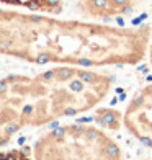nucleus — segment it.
Listing matches in <instances>:
<instances>
[{
	"mask_svg": "<svg viewBox=\"0 0 152 160\" xmlns=\"http://www.w3.org/2000/svg\"><path fill=\"white\" fill-rule=\"evenodd\" d=\"M144 28L137 31L110 30L95 25L79 23H53L41 15L13 17L0 10V51L18 49L34 51L38 54H49L51 61L57 54H77V51H90L98 59H116L141 52L146 42Z\"/></svg>",
	"mask_w": 152,
	"mask_h": 160,
	"instance_id": "obj_1",
	"label": "nucleus"
},
{
	"mask_svg": "<svg viewBox=\"0 0 152 160\" xmlns=\"http://www.w3.org/2000/svg\"><path fill=\"white\" fill-rule=\"evenodd\" d=\"M85 10L93 17H101L103 23H110L111 17H128L134 10V0H85Z\"/></svg>",
	"mask_w": 152,
	"mask_h": 160,
	"instance_id": "obj_2",
	"label": "nucleus"
},
{
	"mask_svg": "<svg viewBox=\"0 0 152 160\" xmlns=\"http://www.w3.org/2000/svg\"><path fill=\"white\" fill-rule=\"evenodd\" d=\"M118 113H114V111H105L103 114H101V119L105 121V124L106 126H116V122H118Z\"/></svg>",
	"mask_w": 152,
	"mask_h": 160,
	"instance_id": "obj_3",
	"label": "nucleus"
},
{
	"mask_svg": "<svg viewBox=\"0 0 152 160\" xmlns=\"http://www.w3.org/2000/svg\"><path fill=\"white\" fill-rule=\"evenodd\" d=\"M56 75L61 80H67V78H70L72 75H74V70H72L70 67H61V69L56 70Z\"/></svg>",
	"mask_w": 152,
	"mask_h": 160,
	"instance_id": "obj_4",
	"label": "nucleus"
},
{
	"mask_svg": "<svg viewBox=\"0 0 152 160\" xmlns=\"http://www.w3.org/2000/svg\"><path fill=\"white\" fill-rule=\"evenodd\" d=\"M79 78H82L85 83H93L97 80V75L95 74H92V72H79Z\"/></svg>",
	"mask_w": 152,
	"mask_h": 160,
	"instance_id": "obj_5",
	"label": "nucleus"
},
{
	"mask_svg": "<svg viewBox=\"0 0 152 160\" xmlns=\"http://www.w3.org/2000/svg\"><path fill=\"white\" fill-rule=\"evenodd\" d=\"M84 80L82 78H75V80H72V82L69 83V88L72 92H82L84 90Z\"/></svg>",
	"mask_w": 152,
	"mask_h": 160,
	"instance_id": "obj_6",
	"label": "nucleus"
},
{
	"mask_svg": "<svg viewBox=\"0 0 152 160\" xmlns=\"http://www.w3.org/2000/svg\"><path fill=\"white\" fill-rule=\"evenodd\" d=\"M105 152H106L110 157H118V155H119V149H118L116 144H108L106 147H105Z\"/></svg>",
	"mask_w": 152,
	"mask_h": 160,
	"instance_id": "obj_7",
	"label": "nucleus"
},
{
	"mask_svg": "<svg viewBox=\"0 0 152 160\" xmlns=\"http://www.w3.org/2000/svg\"><path fill=\"white\" fill-rule=\"evenodd\" d=\"M34 61L38 62V64H41V65H43V64H48V62H51V56L43 52V54H38V56H36V57H34Z\"/></svg>",
	"mask_w": 152,
	"mask_h": 160,
	"instance_id": "obj_8",
	"label": "nucleus"
},
{
	"mask_svg": "<svg viewBox=\"0 0 152 160\" xmlns=\"http://www.w3.org/2000/svg\"><path fill=\"white\" fill-rule=\"evenodd\" d=\"M64 134H66V128H56L54 131H53V136L56 137V139H62L64 137Z\"/></svg>",
	"mask_w": 152,
	"mask_h": 160,
	"instance_id": "obj_9",
	"label": "nucleus"
},
{
	"mask_svg": "<svg viewBox=\"0 0 152 160\" xmlns=\"http://www.w3.org/2000/svg\"><path fill=\"white\" fill-rule=\"evenodd\" d=\"M97 136H98V132L95 129H87L85 131V137H87V139H95Z\"/></svg>",
	"mask_w": 152,
	"mask_h": 160,
	"instance_id": "obj_10",
	"label": "nucleus"
},
{
	"mask_svg": "<svg viewBox=\"0 0 152 160\" xmlns=\"http://www.w3.org/2000/svg\"><path fill=\"white\" fill-rule=\"evenodd\" d=\"M56 77V70H48L43 74V80H53Z\"/></svg>",
	"mask_w": 152,
	"mask_h": 160,
	"instance_id": "obj_11",
	"label": "nucleus"
},
{
	"mask_svg": "<svg viewBox=\"0 0 152 160\" xmlns=\"http://www.w3.org/2000/svg\"><path fill=\"white\" fill-rule=\"evenodd\" d=\"M5 131H7V134H15L17 131H18V126L17 124H8Z\"/></svg>",
	"mask_w": 152,
	"mask_h": 160,
	"instance_id": "obj_12",
	"label": "nucleus"
},
{
	"mask_svg": "<svg viewBox=\"0 0 152 160\" xmlns=\"http://www.w3.org/2000/svg\"><path fill=\"white\" fill-rule=\"evenodd\" d=\"M7 87H8V80H0V93L7 92Z\"/></svg>",
	"mask_w": 152,
	"mask_h": 160,
	"instance_id": "obj_13",
	"label": "nucleus"
},
{
	"mask_svg": "<svg viewBox=\"0 0 152 160\" xmlns=\"http://www.w3.org/2000/svg\"><path fill=\"white\" fill-rule=\"evenodd\" d=\"M72 129H74L77 134H85V131H87L85 128H80V124H79V122H77V126H72Z\"/></svg>",
	"mask_w": 152,
	"mask_h": 160,
	"instance_id": "obj_14",
	"label": "nucleus"
},
{
	"mask_svg": "<svg viewBox=\"0 0 152 160\" xmlns=\"http://www.w3.org/2000/svg\"><path fill=\"white\" fill-rule=\"evenodd\" d=\"M141 144L147 145V147H152V139H149V137H141Z\"/></svg>",
	"mask_w": 152,
	"mask_h": 160,
	"instance_id": "obj_15",
	"label": "nucleus"
},
{
	"mask_svg": "<svg viewBox=\"0 0 152 160\" xmlns=\"http://www.w3.org/2000/svg\"><path fill=\"white\" fill-rule=\"evenodd\" d=\"M142 103H144V97H142V95H139V97L134 98V106H141Z\"/></svg>",
	"mask_w": 152,
	"mask_h": 160,
	"instance_id": "obj_16",
	"label": "nucleus"
},
{
	"mask_svg": "<svg viewBox=\"0 0 152 160\" xmlns=\"http://www.w3.org/2000/svg\"><path fill=\"white\" fill-rule=\"evenodd\" d=\"M64 114L66 116H74V114H77V110H74V108H67V110L64 111Z\"/></svg>",
	"mask_w": 152,
	"mask_h": 160,
	"instance_id": "obj_17",
	"label": "nucleus"
},
{
	"mask_svg": "<svg viewBox=\"0 0 152 160\" xmlns=\"http://www.w3.org/2000/svg\"><path fill=\"white\" fill-rule=\"evenodd\" d=\"M93 119H95V118H79L77 122H79V124H84V122H92Z\"/></svg>",
	"mask_w": 152,
	"mask_h": 160,
	"instance_id": "obj_18",
	"label": "nucleus"
},
{
	"mask_svg": "<svg viewBox=\"0 0 152 160\" xmlns=\"http://www.w3.org/2000/svg\"><path fill=\"white\" fill-rule=\"evenodd\" d=\"M31 113H33V106L31 105H26L23 108V114H31Z\"/></svg>",
	"mask_w": 152,
	"mask_h": 160,
	"instance_id": "obj_19",
	"label": "nucleus"
},
{
	"mask_svg": "<svg viewBox=\"0 0 152 160\" xmlns=\"http://www.w3.org/2000/svg\"><path fill=\"white\" fill-rule=\"evenodd\" d=\"M56 128H59V122H57V121H53V122H49V129H56Z\"/></svg>",
	"mask_w": 152,
	"mask_h": 160,
	"instance_id": "obj_20",
	"label": "nucleus"
},
{
	"mask_svg": "<svg viewBox=\"0 0 152 160\" xmlns=\"http://www.w3.org/2000/svg\"><path fill=\"white\" fill-rule=\"evenodd\" d=\"M17 142H18L20 145H23V144L26 142V137H25V136H21V137H18V141H17Z\"/></svg>",
	"mask_w": 152,
	"mask_h": 160,
	"instance_id": "obj_21",
	"label": "nucleus"
},
{
	"mask_svg": "<svg viewBox=\"0 0 152 160\" xmlns=\"http://www.w3.org/2000/svg\"><path fill=\"white\" fill-rule=\"evenodd\" d=\"M30 155V149L28 147H23V157H28Z\"/></svg>",
	"mask_w": 152,
	"mask_h": 160,
	"instance_id": "obj_22",
	"label": "nucleus"
},
{
	"mask_svg": "<svg viewBox=\"0 0 152 160\" xmlns=\"http://www.w3.org/2000/svg\"><path fill=\"white\" fill-rule=\"evenodd\" d=\"M126 100V93L123 92V93H119V101H124Z\"/></svg>",
	"mask_w": 152,
	"mask_h": 160,
	"instance_id": "obj_23",
	"label": "nucleus"
},
{
	"mask_svg": "<svg viewBox=\"0 0 152 160\" xmlns=\"http://www.w3.org/2000/svg\"><path fill=\"white\" fill-rule=\"evenodd\" d=\"M118 101H119V98H113V100L110 101V105H111V106H114V105L118 103Z\"/></svg>",
	"mask_w": 152,
	"mask_h": 160,
	"instance_id": "obj_24",
	"label": "nucleus"
},
{
	"mask_svg": "<svg viewBox=\"0 0 152 160\" xmlns=\"http://www.w3.org/2000/svg\"><path fill=\"white\" fill-rule=\"evenodd\" d=\"M0 160H10V157L8 155H3L2 152H0Z\"/></svg>",
	"mask_w": 152,
	"mask_h": 160,
	"instance_id": "obj_25",
	"label": "nucleus"
},
{
	"mask_svg": "<svg viewBox=\"0 0 152 160\" xmlns=\"http://www.w3.org/2000/svg\"><path fill=\"white\" fill-rule=\"evenodd\" d=\"M21 160H28V158H26V157H25V158H21Z\"/></svg>",
	"mask_w": 152,
	"mask_h": 160,
	"instance_id": "obj_26",
	"label": "nucleus"
}]
</instances>
